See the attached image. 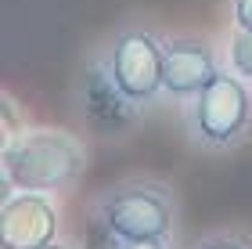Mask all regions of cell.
Listing matches in <instances>:
<instances>
[{
    "instance_id": "6da1fadb",
    "label": "cell",
    "mask_w": 252,
    "mask_h": 249,
    "mask_svg": "<svg viewBox=\"0 0 252 249\" xmlns=\"http://www.w3.org/2000/svg\"><path fill=\"white\" fill-rule=\"evenodd\" d=\"M90 166V141L83 134H68L58 127L26 123L18 134L4 138L0 174L4 191H62L76 188Z\"/></svg>"
},
{
    "instance_id": "7a4b0ae2",
    "label": "cell",
    "mask_w": 252,
    "mask_h": 249,
    "mask_svg": "<svg viewBox=\"0 0 252 249\" xmlns=\"http://www.w3.org/2000/svg\"><path fill=\"white\" fill-rule=\"evenodd\" d=\"M90 220L108 242H148L177 239L180 231V199L166 180L126 177L101 188L90 199Z\"/></svg>"
},
{
    "instance_id": "3957f363",
    "label": "cell",
    "mask_w": 252,
    "mask_h": 249,
    "mask_svg": "<svg viewBox=\"0 0 252 249\" xmlns=\"http://www.w3.org/2000/svg\"><path fill=\"white\" fill-rule=\"evenodd\" d=\"M101 62L116 87L141 112L162 105V72H166V33L144 18H126L97 43Z\"/></svg>"
},
{
    "instance_id": "277c9868",
    "label": "cell",
    "mask_w": 252,
    "mask_h": 249,
    "mask_svg": "<svg viewBox=\"0 0 252 249\" xmlns=\"http://www.w3.org/2000/svg\"><path fill=\"white\" fill-rule=\"evenodd\" d=\"M180 123L191 148L223 155L242 148L252 134V83L234 69H223L216 80L180 108Z\"/></svg>"
},
{
    "instance_id": "5b68a950",
    "label": "cell",
    "mask_w": 252,
    "mask_h": 249,
    "mask_svg": "<svg viewBox=\"0 0 252 249\" xmlns=\"http://www.w3.org/2000/svg\"><path fill=\"white\" fill-rule=\"evenodd\" d=\"M72 119L87 141H123L141 127L144 112L133 105L130 98L116 87L108 76L105 62H101L97 43L83 54L72 76Z\"/></svg>"
},
{
    "instance_id": "8992f818",
    "label": "cell",
    "mask_w": 252,
    "mask_h": 249,
    "mask_svg": "<svg viewBox=\"0 0 252 249\" xmlns=\"http://www.w3.org/2000/svg\"><path fill=\"white\" fill-rule=\"evenodd\" d=\"M227 69L223 47L202 33H166V72H162V98L184 108L194 94H202L216 76Z\"/></svg>"
},
{
    "instance_id": "52a82bcc",
    "label": "cell",
    "mask_w": 252,
    "mask_h": 249,
    "mask_svg": "<svg viewBox=\"0 0 252 249\" xmlns=\"http://www.w3.org/2000/svg\"><path fill=\"white\" fill-rule=\"evenodd\" d=\"M62 239V206L51 191H4L0 249H40Z\"/></svg>"
},
{
    "instance_id": "ba28073f",
    "label": "cell",
    "mask_w": 252,
    "mask_h": 249,
    "mask_svg": "<svg viewBox=\"0 0 252 249\" xmlns=\"http://www.w3.org/2000/svg\"><path fill=\"white\" fill-rule=\"evenodd\" d=\"M223 58H227V69H234L242 80L252 83V33L242 29H231L223 40Z\"/></svg>"
},
{
    "instance_id": "9c48e42d",
    "label": "cell",
    "mask_w": 252,
    "mask_h": 249,
    "mask_svg": "<svg viewBox=\"0 0 252 249\" xmlns=\"http://www.w3.org/2000/svg\"><path fill=\"white\" fill-rule=\"evenodd\" d=\"M188 249H252V235L242 228H213L198 235Z\"/></svg>"
},
{
    "instance_id": "30bf717a",
    "label": "cell",
    "mask_w": 252,
    "mask_h": 249,
    "mask_svg": "<svg viewBox=\"0 0 252 249\" xmlns=\"http://www.w3.org/2000/svg\"><path fill=\"white\" fill-rule=\"evenodd\" d=\"M227 18H231V29L252 33V0H227Z\"/></svg>"
},
{
    "instance_id": "8fae6325",
    "label": "cell",
    "mask_w": 252,
    "mask_h": 249,
    "mask_svg": "<svg viewBox=\"0 0 252 249\" xmlns=\"http://www.w3.org/2000/svg\"><path fill=\"white\" fill-rule=\"evenodd\" d=\"M105 249H180L177 239H148V242H108L105 239Z\"/></svg>"
},
{
    "instance_id": "7c38bea8",
    "label": "cell",
    "mask_w": 252,
    "mask_h": 249,
    "mask_svg": "<svg viewBox=\"0 0 252 249\" xmlns=\"http://www.w3.org/2000/svg\"><path fill=\"white\" fill-rule=\"evenodd\" d=\"M40 249H83V246H79L76 239H65V235H62V239H54V242H47V246H40Z\"/></svg>"
}]
</instances>
